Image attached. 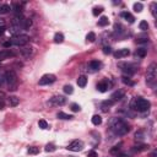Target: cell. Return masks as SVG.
Returning <instances> with one entry per match:
<instances>
[{
	"label": "cell",
	"instance_id": "obj_48",
	"mask_svg": "<svg viewBox=\"0 0 157 157\" xmlns=\"http://www.w3.org/2000/svg\"><path fill=\"white\" fill-rule=\"evenodd\" d=\"M118 157H128V156H126V155H119Z\"/></svg>",
	"mask_w": 157,
	"mask_h": 157
},
{
	"label": "cell",
	"instance_id": "obj_32",
	"mask_svg": "<svg viewBox=\"0 0 157 157\" xmlns=\"http://www.w3.org/2000/svg\"><path fill=\"white\" fill-rule=\"evenodd\" d=\"M38 125H39V128L40 129H43V130H45V129H48V123H47L45 120H39L38 121Z\"/></svg>",
	"mask_w": 157,
	"mask_h": 157
},
{
	"label": "cell",
	"instance_id": "obj_33",
	"mask_svg": "<svg viewBox=\"0 0 157 157\" xmlns=\"http://www.w3.org/2000/svg\"><path fill=\"white\" fill-rule=\"evenodd\" d=\"M64 92H65L66 94H71V93L74 92L72 86H70V85H65V86H64Z\"/></svg>",
	"mask_w": 157,
	"mask_h": 157
},
{
	"label": "cell",
	"instance_id": "obj_21",
	"mask_svg": "<svg viewBox=\"0 0 157 157\" xmlns=\"http://www.w3.org/2000/svg\"><path fill=\"white\" fill-rule=\"evenodd\" d=\"M86 84H87V77L84 76V75L77 79V85H79V87H82V88H84V87L86 86Z\"/></svg>",
	"mask_w": 157,
	"mask_h": 157
},
{
	"label": "cell",
	"instance_id": "obj_26",
	"mask_svg": "<svg viewBox=\"0 0 157 157\" xmlns=\"http://www.w3.org/2000/svg\"><path fill=\"white\" fill-rule=\"evenodd\" d=\"M148 148V145H139V146H134L133 151H136V152H141V151H145V150Z\"/></svg>",
	"mask_w": 157,
	"mask_h": 157
},
{
	"label": "cell",
	"instance_id": "obj_45",
	"mask_svg": "<svg viewBox=\"0 0 157 157\" xmlns=\"http://www.w3.org/2000/svg\"><path fill=\"white\" fill-rule=\"evenodd\" d=\"M5 32V27H0V35H3Z\"/></svg>",
	"mask_w": 157,
	"mask_h": 157
},
{
	"label": "cell",
	"instance_id": "obj_25",
	"mask_svg": "<svg viewBox=\"0 0 157 157\" xmlns=\"http://www.w3.org/2000/svg\"><path fill=\"white\" fill-rule=\"evenodd\" d=\"M54 42L55 43H63L64 42V36L61 35V33H55V36H54Z\"/></svg>",
	"mask_w": 157,
	"mask_h": 157
},
{
	"label": "cell",
	"instance_id": "obj_6",
	"mask_svg": "<svg viewBox=\"0 0 157 157\" xmlns=\"http://www.w3.org/2000/svg\"><path fill=\"white\" fill-rule=\"evenodd\" d=\"M55 75H53V74H45L43 75L42 77L39 79V85L40 86H45V85H50L53 82H55Z\"/></svg>",
	"mask_w": 157,
	"mask_h": 157
},
{
	"label": "cell",
	"instance_id": "obj_29",
	"mask_svg": "<svg viewBox=\"0 0 157 157\" xmlns=\"http://www.w3.org/2000/svg\"><path fill=\"white\" fill-rule=\"evenodd\" d=\"M139 27H140V30H142V31L148 30V23H147V21H145V20H142V21L140 22V25H139Z\"/></svg>",
	"mask_w": 157,
	"mask_h": 157
},
{
	"label": "cell",
	"instance_id": "obj_44",
	"mask_svg": "<svg viewBox=\"0 0 157 157\" xmlns=\"http://www.w3.org/2000/svg\"><path fill=\"white\" fill-rule=\"evenodd\" d=\"M138 43H147V39H138Z\"/></svg>",
	"mask_w": 157,
	"mask_h": 157
},
{
	"label": "cell",
	"instance_id": "obj_46",
	"mask_svg": "<svg viewBox=\"0 0 157 157\" xmlns=\"http://www.w3.org/2000/svg\"><path fill=\"white\" fill-rule=\"evenodd\" d=\"M0 27H5V22L3 21V20H0Z\"/></svg>",
	"mask_w": 157,
	"mask_h": 157
},
{
	"label": "cell",
	"instance_id": "obj_5",
	"mask_svg": "<svg viewBox=\"0 0 157 157\" xmlns=\"http://www.w3.org/2000/svg\"><path fill=\"white\" fill-rule=\"evenodd\" d=\"M28 42H30V37L27 36V35H18V36H15V37H12L11 40H10L11 45H20V47H22V45L27 44Z\"/></svg>",
	"mask_w": 157,
	"mask_h": 157
},
{
	"label": "cell",
	"instance_id": "obj_10",
	"mask_svg": "<svg viewBox=\"0 0 157 157\" xmlns=\"http://www.w3.org/2000/svg\"><path fill=\"white\" fill-rule=\"evenodd\" d=\"M88 69H90V71L94 72V71H98L101 69V63L98 60H92L88 63Z\"/></svg>",
	"mask_w": 157,
	"mask_h": 157
},
{
	"label": "cell",
	"instance_id": "obj_34",
	"mask_svg": "<svg viewBox=\"0 0 157 157\" xmlns=\"http://www.w3.org/2000/svg\"><path fill=\"white\" fill-rule=\"evenodd\" d=\"M134 11L135 12H141L142 11V4L141 3H135L134 4Z\"/></svg>",
	"mask_w": 157,
	"mask_h": 157
},
{
	"label": "cell",
	"instance_id": "obj_39",
	"mask_svg": "<svg viewBox=\"0 0 157 157\" xmlns=\"http://www.w3.org/2000/svg\"><path fill=\"white\" fill-rule=\"evenodd\" d=\"M80 109H81V107L77 103H72L71 104V111L72 112H80Z\"/></svg>",
	"mask_w": 157,
	"mask_h": 157
},
{
	"label": "cell",
	"instance_id": "obj_14",
	"mask_svg": "<svg viewBox=\"0 0 157 157\" xmlns=\"http://www.w3.org/2000/svg\"><path fill=\"white\" fill-rule=\"evenodd\" d=\"M123 97H124V91H115L114 93H112V96H111V99L113 102H117V101H120Z\"/></svg>",
	"mask_w": 157,
	"mask_h": 157
},
{
	"label": "cell",
	"instance_id": "obj_22",
	"mask_svg": "<svg viewBox=\"0 0 157 157\" xmlns=\"http://www.w3.org/2000/svg\"><path fill=\"white\" fill-rule=\"evenodd\" d=\"M108 23H109V20H108L107 16H102V17L98 20V26H101V27H104V26H107Z\"/></svg>",
	"mask_w": 157,
	"mask_h": 157
},
{
	"label": "cell",
	"instance_id": "obj_31",
	"mask_svg": "<svg viewBox=\"0 0 157 157\" xmlns=\"http://www.w3.org/2000/svg\"><path fill=\"white\" fill-rule=\"evenodd\" d=\"M121 81L124 82L125 85H129V86H134V81H131L129 77H126V76H123L121 77Z\"/></svg>",
	"mask_w": 157,
	"mask_h": 157
},
{
	"label": "cell",
	"instance_id": "obj_24",
	"mask_svg": "<svg viewBox=\"0 0 157 157\" xmlns=\"http://www.w3.org/2000/svg\"><path fill=\"white\" fill-rule=\"evenodd\" d=\"M102 123V118H101V115L96 114V115H93L92 117V124L93 125H99Z\"/></svg>",
	"mask_w": 157,
	"mask_h": 157
},
{
	"label": "cell",
	"instance_id": "obj_42",
	"mask_svg": "<svg viewBox=\"0 0 157 157\" xmlns=\"http://www.w3.org/2000/svg\"><path fill=\"white\" fill-rule=\"evenodd\" d=\"M111 47H104V48H103V53L104 54H111Z\"/></svg>",
	"mask_w": 157,
	"mask_h": 157
},
{
	"label": "cell",
	"instance_id": "obj_23",
	"mask_svg": "<svg viewBox=\"0 0 157 157\" xmlns=\"http://www.w3.org/2000/svg\"><path fill=\"white\" fill-rule=\"evenodd\" d=\"M21 54L25 57V58H27V57H30L31 54H32V48H28V47H25V48H22L21 49Z\"/></svg>",
	"mask_w": 157,
	"mask_h": 157
},
{
	"label": "cell",
	"instance_id": "obj_2",
	"mask_svg": "<svg viewBox=\"0 0 157 157\" xmlns=\"http://www.w3.org/2000/svg\"><path fill=\"white\" fill-rule=\"evenodd\" d=\"M4 81L8 85L9 90L10 91H15L17 88V84H18V80H17V75L13 70H8L4 75Z\"/></svg>",
	"mask_w": 157,
	"mask_h": 157
},
{
	"label": "cell",
	"instance_id": "obj_27",
	"mask_svg": "<svg viewBox=\"0 0 157 157\" xmlns=\"http://www.w3.org/2000/svg\"><path fill=\"white\" fill-rule=\"evenodd\" d=\"M27 151H28V153H30V155H37V153L39 152V148H38V147H36V146H30Z\"/></svg>",
	"mask_w": 157,
	"mask_h": 157
},
{
	"label": "cell",
	"instance_id": "obj_4",
	"mask_svg": "<svg viewBox=\"0 0 157 157\" xmlns=\"http://www.w3.org/2000/svg\"><path fill=\"white\" fill-rule=\"evenodd\" d=\"M156 69L157 65L155 63H152L147 67V72H146V82L150 86H155V81H156Z\"/></svg>",
	"mask_w": 157,
	"mask_h": 157
},
{
	"label": "cell",
	"instance_id": "obj_3",
	"mask_svg": "<svg viewBox=\"0 0 157 157\" xmlns=\"http://www.w3.org/2000/svg\"><path fill=\"white\" fill-rule=\"evenodd\" d=\"M150 102L142 97H136L134 98V101L131 102V107L135 109V111H138L140 113H144V112H147L148 108H150Z\"/></svg>",
	"mask_w": 157,
	"mask_h": 157
},
{
	"label": "cell",
	"instance_id": "obj_47",
	"mask_svg": "<svg viewBox=\"0 0 157 157\" xmlns=\"http://www.w3.org/2000/svg\"><path fill=\"white\" fill-rule=\"evenodd\" d=\"M156 155H157V153H156V151H155V152L151 153V157H156Z\"/></svg>",
	"mask_w": 157,
	"mask_h": 157
},
{
	"label": "cell",
	"instance_id": "obj_30",
	"mask_svg": "<svg viewBox=\"0 0 157 157\" xmlns=\"http://www.w3.org/2000/svg\"><path fill=\"white\" fill-rule=\"evenodd\" d=\"M113 103H114V102H113L112 99H109V101H104V102H103V104H102V108H103V111H107V107L113 106Z\"/></svg>",
	"mask_w": 157,
	"mask_h": 157
},
{
	"label": "cell",
	"instance_id": "obj_20",
	"mask_svg": "<svg viewBox=\"0 0 157 157\" xmlns=\"http://www.w3.org/2000/svg\"><path fill=\"white\" fill-rule=\"evenodd\" d=\"M57 117H58L59 119H64V120H70V119H72V115L66 114V113H64V112H59V113L57 114Z\"/></svg>",
	"mask_w": 157,
	"mask_h": 157
},
{
	"label": "cell",
	"instance_id": "obj_37",
	"mask_svg": "<svg viewBox=\"0 0 157 157\" xmlns=\"http://www.w3.org/2000/svg\"><path fill=\"white\" fill-rule=\"evenodd\" d=\"M102 11H103V8H101V6H97V8H94V9H93L92 13H93L94 16H98V15H99V13H101Z\"/></svg>",
	"mask_w": 157,
	"mask_h": 157
},
{
	"label": "cell",
	"instance_id": "obj_18",
	"mask_svg": "<svg viewBox=\"0 0 157 157\" xmlns=\"http://www.w3.org/2000/svg\"><path fill=\"white\" fill-rule=\"evenodd\" d=\"M18 103H20V98L18 97H16V96H10L9 97V104L11 107H16Z\"/></svg>",
	"mask_w": 157,
	"mask_h": 157
},
{
	"label": "cell",
	"instance_id": "obj_11",
	"mask_svg": "<svg viewBox=\"0 0 157 157\" xmlns=\"http://www.w3.org/2000/svg\"><path fill=\"white\" fill-rule=\"evenodd\" d=\"M129 54H130V52H129L128 48H123V49H119V50L115 52V53H114V57H115V58H118V59H120V58H125V57H128Z\"/></svg>",
	"mask_w": 157,
	"mask_h": 157
},
{
	"label": "cell",
	"instance_id": "obj_13",
	"mask_svg": "<svg viewBox=\"0 0 157 157\" xmlns=\"http://www.w3.org/2000/svg\"><path fill=\"white\" fill-rule=\"evenodd\" d=\"M23 30V27L22 26H17V25H12L11 27H10V33L11 35H13V37L15 36H18V35H21V32Z\"/></svg>",
	"mask_w": 157,
	"mask_h": 157
},
{
	"label": "cell",
	"instance_id": "obj_41",
	"mask_svg": "<svg viewBox=\"0 0 157 157\" xmlns=\"http://www.w3.org/2000/svg\"><path fill=\"white\" fill-rule=\"evenodd\" d=\"M87 157H97V152L96 151H90L87 153Z\"/></svg>",
	"mask_w": 157,
	"mask_h": 157
},
{
	"label": "cell",
	"instance_id": "obj_38",
	"mask_svg": "<svg viewBox=\"0 0 157 157\" xmlns=\"http://www.w3.org/2000/svg\"><path fill=\"white\" fill-rule=\"evenodd\" d=\"M120 152V147L119 146H114L113 148H111V153L112 155H118Z\"/></svg>",
	"mask_w": 157,
	"mask_h": 157
},
{
	"label": "cell",
	"instance_id": "obj_7",
	"mask_svg": "<svg viewBox=\"0 0 157 157\" xmlns=\"http://www.w3.org/2000/svg\"><path fill=\"white\" fill-rule=\"evenodd\" d=\"M66 103V98L64 96H54L52 98H49L48 104L54 106V107H59V106H64Z\"/></svg>",
	"mask_w": 157,
	"mask_h": 157
},
{
	"label": "cell",
	"instance_id": "obj_35",
	"mask_svg": "<svg viewBox=\"0 0 157 157\" xmlns=\"http://www.w3.org/2000/svg\"><path fill=\"white\" fill-rule=\"evenodd\" d=\"M31 26H32V21L30 18H26L25 22H23V30H28Z\"/></svg>",
	"mask_w": 157,
	"mask_h": 157
},
{
	"label": "cell",
	"instance_id": "obj_8",
	"mask_svg": "<svg viewBox=\"0 0 157 157\" xmlns=\"http://www.w3.org/2000/svg\"><path fill=\"white\" fill-rule=\"evenodd\" d=\"M84 148V142L81 140H74L72 142H70L69 146H67V150L72 152H79Z\"/></svg>",
	"mask_w": 157,
	"mask_h": 157
},
{
	"label": "cell",
	"instance_id": "obj_43",
	"mask_svg": "<svg viewBox=\"0 0 157 157\" xmlns=\"http://www.w3.org/2000/svg\"><path fill=\"white\" fill-rule=\"evenodd\" d=\"M142 136H144V135H142V133H136L135 134V138H136V140H142V139H144V138H142Z\"/></svg>",
	"mask_w": 157,
	"mask_h": 157
},
{
	"label": "cell",
	"instance_id": "obj_28",
	"mask_svg": "<svg viewBox=\"0 0 157 157\" xmlns=\"http://www.w3.org/2000/svg\"><path fill=\"white\" fill-rule=\"evenodd\" d=\"M86 39H87V42H94V40H96V35H94L93 32H90L86 36Z\"/></svg>",
	"mask_w": 157,
	"mask_h": 157
},
{
	"label": "cell",
	"instance_id": "obj_1",
	"mask_svg": "<svg viewBox=\"0 0 157 157\" xmlns=\"http://www.w3.org/2000/svg\"><path fill=\"white\" fill-rule=\"evenodd\" d=\"M111 130L118 136H123L129 133L130 126L128 125V123L125 120H123L121 118H114L111 121Z\"/></svg>",
	"mask_w": 157,
	"mask_h": 157
},
{
	"label": "cell",
	"instance_id": "obj_16",
	"mask_svg": "<svg viewBox=\"0 0 157 157\" xmlns=\"http://www.w3.org/2000/svg\"><path fill=\"white\" fill-rule=\"evenodd\" d=\"M97 90L99 92H106L107 90H109V84L108 81H102V82H99L97 85Z\"/></svg>",
	"mask_w": 157,
	"mask_h": 157
},
{
	"label": "cell",
	"instance_id": "obj_15",
	"mask_svg": "<svg viewBox=\"0 0 157 157\" xmlns=\"http://www.w3.org/2000/svg\"><path fill=\"white\" fill-rule=\"evenodd\" d=\"M15 54H13L11 50H8V49H5V50H0V60H5V59H8L10 57H13Z\"/></svg>",
	"mask_w": 157,
	"mask_h": 157
},
{
	"label": "cell",
	"instance_id": "obj_49",
	"mask_svg": "<svg viewBox=\"0 0 157 157\" xmlns=\"http://www.w3.org/2000/svg\"><path fill=\"white\" fill-rule=\"evenodd\" d=\"M3 84V80H1V77H0V85H1Z\"/></svg>",
	"mask_w": 157,
	"mask_h": 157
},
{
	"label": "cell",
	"instance_id": "obj_12",
	"mask_svg": "<svg viewBox=\"0 0 157 157\" xmlns=\"http://www.w3.org/2000/svg\"><path fill=\"white\" fill-rule=\"evenodd\" d=\"M120 16L125 20V21H128L129 23H134V21H135V17L131 15L130 12H128V11H123L121 13H120Z\"/></svg>",
	"mask_w": 157,
	"mask_h": 157
},
{
	"label": "cell",
	"instance_id": "obj_17",
	"mask_svg": "<svg viewBox=\"0 0 157 157\" xmlns=\"http://www.w3.org/2000/svg\"><path fill=\"white\" fill-rule=\"evenodd\" d=\"M135 54H136L138 57H140V58H145V57L147 55V49H146V48H142V47H141V48H138V49H136Z\"/></svg>",
	"mask_w": 157,
	"mask_h": 157
},
{
	"label": "cell",
	"instance_id": "obj_36",
	"mask_svg": "<svg viewBox=\"0 0 157 157\" xmlns=\"http://www.w3.org/2000/svg\"><path fill=\"white\" fill-rule=\"evenodd\" d=\"M55 150H57V147L54 146L53 144H48V145L45 146V151H47V152H54Z\"/></svg>",
	"mask_w": 157,
	"mask_h": 157
},
{
	"label": "cell",
	"instance_id": "obj_9",
	"mask_svg": "<svg viewBox=\"0 0 157 157\" xmlns=\"http://www.w3.org/2000/svg\"><path fill=\"white\" fill-rule=\"evenodd\" d=\"M119 67L121 69L123 72L128 75V77L135 74V67L133 65H130V64H119Z\"/></svg>",
	"mask_w": 157,
	"mask_h": 157
},
{
	"label": "cell",
	"instance_id": "obj_19",
	"mask_svg": "<svg viewBox=\"0 0 157 157\" xmlns=\"http://www.w3.org/2000/svg\"><path fill=\"white\" fill-rule=\"evenodd\" d=\"M10 10H11L10 5L4 4V5L0 6V15H6V13H9V12H10Z\"/></svg>",
	"mask_w": 157,
	"mask_h": 157
},
{
	"label": "cell",
	"instance_id": "obj_40",
	"mask_svg": "<svg viewBox=\"0 0 157 157\" xmlns=\"http://www.w3.org/2000/svg\"><path fill=\"white\" fill-rule=\"evenodd\" d=\"M156 6H157V4H156V3H152V4H151V11H152V16H153L155 18H156V16H157V15H156Z\"/></svg>",
	"mask_w": 157,
	"mask_h": 157
}]
</instances>
